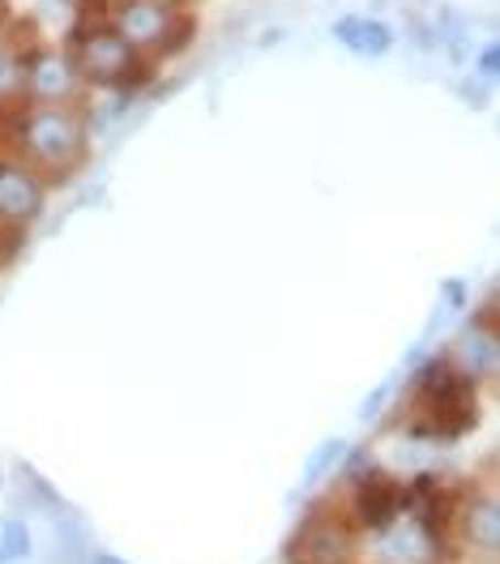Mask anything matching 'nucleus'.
<instances>
[{
	"instance_id": "nucleus-1",
	"label": "nucleus",
	"mask_w": 500,
	"mask_h": 564,
	"mask_svg": "<svg viewBox=\"0 0 500 564\" xmlns=\"http://www.w3.org/2000/svg\"><path fill=\"white\" fill-rule=\"evenodd\" d=\"M479 423V402H475V381L445 359H432L415 377V420L411 436L428 441H454Z\"/></svg>"
},
{
	"instance_id": "nucleus-2",
	"label": "nucleus",
	"mask_w": 500,
	"mask_h": 564,
	"mask_svg": "<svg viewBox=\"0 0 500 564\" xmlns=\"http://www.w3.org/2000/svg\"><path fill=\"white\" fill-rule=\"evenodd\" d=\"M22 150L35 159L39 167H73L86 150V129L81 120L73 116L69 107H35L26 120H22Z\"/></svg>"
},
{
	"instance_id": "nucleus-3",
	"label": "nucleus",
	"mask_w": 500,
	"mask_h": 564,
	"mask_svg": "<svg viewBox=\"0 0 500 564\" xmlns=\"http://www.w3.org/2000/svg\"><path fill=\"white\" fill-rule=\"evenodd\" d=\"M77 65L90 82L116 86V90H138L150 82V65L138 61V47H129L116 31H90L81 39Z\"/></svg>"
},
{
	"instance_id": "nucleus-4",
	"label": "nucleus",
	"mask_w": 500,
	"mask_h": 564,
	"mask_svg": "<svg viewBox=\"0 0 500 564\" xmlns=\"http://www.w3.org/2000/svg\"><path fill=\"white\" fill-rule=\"evenodd\" d=\"M402 509H406V488H402L398 479L381 475V470H372L368 479H359L356 518L368 530H393V522H398Z\"/></svg>"
},
{
	"instance_id": "nucleus-5",
	"label": "nucleus",
	"mask_w": 500,
	"mask_h": 564,
	"mask_svg": "<svg viewBox=\"0 0 500 564\" xmlns=\"http://www.w3.org/2000/svg\"><path fill=\"white\" fill-rule=\"evenodd\" d=\"M172 4L163 0H124L116 9V35L124 39L129 47H145V43H159L172 26Z\"/></svg>"
},
{
	"instance_id": "nucleus-6",
	"label": "nucleus",
	"mask_w": 500,
	"mask_h": 564,
	"mask_svg": "<svg viewBox=\"0 0 500 564\" xmlns=\"http://www.w3.org/2000/svg\"><path fill=\"white\" fill-rule=\"evenodd\" d=\"M43 210V184L18 163H0V223H31Z\"/></svg>"
},
{
	"instance_id": "nucleus-7",
	"label": "nucleus",
	"mask_w": 500,
	"mask_h": 564,
	"mask_svg": "<svg viewBox=\"0 0 500 564\" xmlns=\"http://www.w3.org/2000/svg\"><path fill=\"white\" fill-rule=\"evenodd\" d=\"M347 556H351L347 530L329 527V522L304 527L291 539V547H286V561L291 564H343Z\"/></svg>"
},
{
	"instance_id": "nucleus-8",
	"label": "nucleus",
	"mask_w": 500,
	"mask_h": 564,
	"mask_svg": "<svg viewBox=\"0 0 500 564\" xmlns=\"http://www.w3.org/2000/svg\"><path fill=\"white\" fill-rule=\"evenodd\" d=\"M497 359H500V347H497V334H492V329L470 325L463 338H458L454 364H458V372H463L466 381H483V377H492V372H497Z\"/></svg>"
},
{
	"instance_id": "nucleus-9",
	"label": "nucleus",
	"mask_w": 500,
	"mask_h": 564,
	"mask_svg": "<svg viewBox=\"0 0 500 564\" xmlns=\"http://www.w3.org/2000/svg\"><path fill=\"white\" fill-rule=\"evenodd\" d=\"M334 39L343 47H351L356 56H385L393 47V31L385 22H372V18H343V22H334Z\"/></svg>"
},
{
	"instance_id": "nucleus-10",
	"label": "nucleus",
	"mask_w": 500,
	"mask_h": 564,
	"mask_svg": "<svg viewBox=\"0 0 500 564\" xmlns=\"http://www.w3.org/2000/svg\"><path fill=\"white\" fill-rule=\"evenodd\" d=\"M73 86H77V65L65 56H39L31 65V90L39 99L56 104V99H69Z\"/></svg>"
},
{
	"instance_id": "nucleus-11",
	"label": "nucleus",
	"mask_w": 500,
	"mask_h": 564,
	"mask_svg": "<svg viewBox=\"0 0 500 564\" xmlns=\"http://www.w3.org/2000/svg\"><path fill=\"white\" fill-rule=\"evenodd\" d=\"M466 539H470L479 552H488V556H497L500 552V505H497V496H479V500L466 509Z\"/></svg>"
},
{
	"instance_id": "nucleus-12",
	"label": "nucleus",
	"mask_w": 500,
	"mask_h": 564,
	"mask_svg": "<svg viewBox=\"0 0 500 564\" xmlns=\"http://www.w3.org/2000/svg\"><path fill=\"white\" fill-rule=\"evenodd\" d=\"M343 454H347V441H325L322 449L304 462V488H313L322 475H329V466L343 462Z\"/></svg>"
},
{
	"instance_id": "nucleus-13",
	"label": "nucleus",
	"mask_w": 500,
	"mask_h": 564,
	"mask_svg": "<svg viewBox=\"0 0 500 564\" xmlns=\"http://www.w3.org/2000/svg\"><path fill=\"white\" fill-rule=\"evenodd\" d=\"M31 552V530L22 527L18 518H9L0 527V561H22Z\"/></svg>"
},
{
	"instance_id": "nucleus-14",
	"label": "nucleus",
	"mask_w": 500,
	"mask_h": 564,
	"mask_svg": "<svg viewBox=\"0 0 500 564\" xmlns=\"http://www.w3.org/2000/svg\"><path fill=\"white\" fill-rule=\"evenodd\" d=\"M188 39H193V18H172V26H167V35H163V52H184L188 47Z\"/></svg>"
},
{
	"instance_id": "nucleus-15",
	"label": "nucleus",
	"mask_w": 500,
	"mask_h": 564,
	"mask_svg": "<svg viewBox=\"0 0 500 564\" xmlns=\"http://www.w3.org/2000/svg\"><path fill=\"white\" fill-rule=\"evenodd\" d=\"M479 77H483V82H497L500 77V47L497 43L479 52Z\"/></svg>"
},
{
	"instance_id": "nucleus-16",
	"label": "nucleus",
	"mask_w": 500,
	"mask_h": 564,
	"mask_svg": "<svg viewBox=\"0 0 500 564\" xmlns=\"http://www.w3.org/2000/svg\"><path fill=\"white\" fill-rule=\"evenodd\" d=\"M18 82H22V73H13V65H9V61H0V95H9Z\"/></svg>"
},
{
	"instance_id": "nucleus-17",
	"label": "nucleus",
	"mask_w": 500,
	"mask_h": 564,
	"mask_svg": "<svg viewBox=\"0 0 500 564\" xmlns=\"http://www.w3.org/2000/svg\"><path fill=\"white\" fill-rule=\"evenodd\" d=\"M95 564H124V561H116V556H95Z\"/></svg>"
},
{
	"instance_id": "nucleus-18",
	"label": "nucleus",
	"mask_w": 500,
	"mask_h": 564,
	"mask_svg": "<svg viewBox=\"0 0 500 564\" xmlns=\"http://www.w3.org/2000/svg\"><path fill=\"white\" fill-rule=\"evenodd\" d=\"M0 18H4V0H0Z\"/></svg>"
}]
</instances>
